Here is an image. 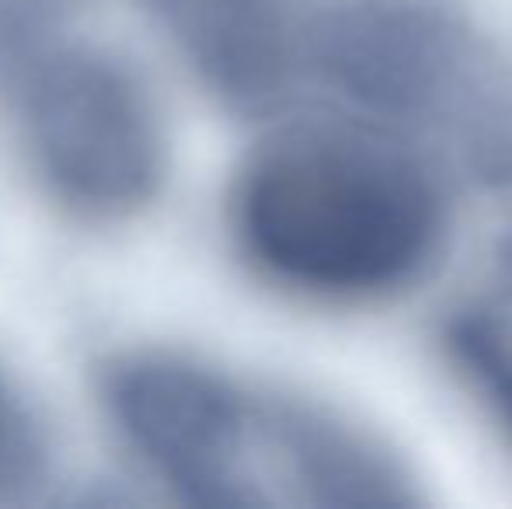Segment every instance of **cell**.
I'll use <instances>...</instances> for the list:
<instances>
[{
	"instance_id": "1",
	"label": "cell",
	"mask_w": 512,
	"mask_h": 509,
	"mask_svg": "<svg viewBox=\"0 0 512 509\" xmlns=\"http://www.w3.org/2000/svg\"><path fill=\"white\" fill-rule=\"evenodd\" d=\"M237 252L269 283L317 300L411 283L443 238L432 175L394 143L307 126L265 140L230 189Z\"/></svg>"
},
{
	"instance_id": "2",
	"label": "cell",
	"mask_w": 512,
	"mask_h": 509,
	"mask_svg": "<svg viewBox=\"0 0 512 509\" xmlns=\"http://www.w3.org/2000/svg\"><path fill=\"white\" fill-rule=\"evenodd\" d=\"M98 391L119 440L192 506H324L342 468L338 419L248 391L192 356L119 353Z\"/></svg>"
},
{
	"instance_id": "3",
	"label": "cell",
	"mask_w": 512,
	"mask_h": 509,
	"mask_svg": "<svg viewBox=\"0 0 512 509\" xmlns=\"http://www.w3.org/2000/svg\"><path fill=\"white\" fill-rule=\"evenodd\" d=\"M310 56L370 109L429 129L488 182H512V60L443 0H335Z\"/></svg>"
},
{
	"instance_id": "4",
	"label": "cell",
	"mask_w": 512,
	"mask_h": 509,
	"mask_svg": "<svg viewBox=\"0 0 512 509\" xmlns=\"http://www.w3.org/2000/svg\"><path fill=\"white\" fill-rule=\"evenodd\" d=\"M14 119L39 189L77 220H133L168 182L161 102L147 77L105 46L39 49L21 77Z\"/></svg>"
},
{
	"instance_id": "5",
	"label": "cell",
	"mask_w": 512,
	"mask_h": 509,
	"mask_svg": "<svg viewBox=\"0 0 512 509\" xmlns=\"http://www.w3.org/2000/svg\"><path fill=\"white\" fill-rule=\"evenodd\" d=\"M175 53L209 95L265 109L310 56L314 14L304 0H147Z\"/></svg>"
},
{
	"instance_id": "6",
	"label": "cell",
	"mask_w": 512,
	"mask_h": 509,
	"mask_svg": "<svg viewBox=\"0 0 512 509\" xmlns=\"http://www.w3.org/2000/svg\"><path fill=\"white\" fill-rule=\"evenodd\" d=\"M53 468V436L39 405L0 367V503L28 499Z\"/></svg>"
},
{
	"instance_id": "7",
	"label": "cell",
	"mask_w": 512,
	"mask_h": 509,
	"mask_svg": "<svg viewBox=\"0 0 512 509\" xmlns=\"http://www.w3.org/2000/svg\"><path fill=\"white\" fill-rule=\"evenodd\" d=\"M460 353L481 377L495 412L512 433V339L495 325H467L460 332Z\"/></svg>"
},
{
	"instance_id": "8",
	"label": "cell",
	"mask_w": 512,
	"mask_h": 509,
	"mask_svg": "<svg viewBox=\"0 0 512 509\" xmlns=\"http://www.w3.org/2000/svg\"><path fill=\"white\" fill-rule=\"evenodd\" d=\"M74 0H0V63L32 60Z\"/></svg>"
}]
</instances>
